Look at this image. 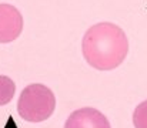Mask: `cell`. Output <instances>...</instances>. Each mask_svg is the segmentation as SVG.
Listing matches in <instances>:
<instances>
[{
    "label": "cell",
    "instance_id": "5",
    "mask_svg": "<svg viewBox=\"0 0 147 128\" xmlns=\"http://www.w3.org/2000/svg\"><path fill=\"white\" fill-rule=\"evenodd\" d=\"M16 92L14 81L7 76H0V107L9 104Z\"/></svg>",
    "mask_w": 147,
    "mask_h": 128
},
{
    "label": "cell",
    "instance_id": "4",
    "mask_svg": "<svg viewBox=\"0 0 147 128\" xmlns=\"http://www.w3.org/2000/svg\"><path fill=\"white\" fill-rule=\"evenodd\" d=\"M64 128H110V123L98 110L84 107L73 111L69 115Z\"/></svg>",
    "mask_w": 147,
    "mask_h": 128
},
{
    "label": "cell",
    "instance_id": "1",
    "mask_svg": "<svg viewBox=\"0 0 147 128\" xmlns=\"http://www.w3.org/2000/svg\"><path fill=\"white\" fill-rule=\"evenodd\" d=\"M82 51L93 68L107 71L123 63L129 51V42L119 26L98 23L86 31L82 42Z\"/></svg>",
    "mask_w": 147,
    "mask_h": 128
},
{
    "label": "cell",
    "instance_id": "6",
    "mask_svg": "<svg viewBox=\"0 0 147 128\" xmlns=\"http://www.w3.org/2000/svg\"><path fill=\"white\" fill-rule=\"evenodd\" d=\"M134 128H147V100L139 104L133 114Z\"/></svg>",
    "mask_w": 147,
    "mask_h": 128
},
{
    "label": "cell",
    "instance_id": "3",
    "mask_svg": "<svg viewBox=\"0 0 147 128\" xmlns=\"http://www.w3.org/2000/svg\"><path fill=\"white\" fill-rule=\"evenodd\" d=\"M23 30V19L20 11L7 3L0 4V43L16 40Z\"/></svg>",
    "mask_w": 147,
    "mask_h": 128
},
{
    "label": "cell",
    "instance_id": "2",
    "mask_svg": "<svg viewBox=\"0 0 147 128\" xmlns=\"http://www.w3.org/2000/svg\"><path fill=\"white\" fill-rule=\"evenodd\" d=\"M56 108V97L47 85L30 84L20 92L17 113L27 123H43L49 120Z\"/></svg>",
    "mask_w": 147,
    "mask_h": 128
}]
</instances>
